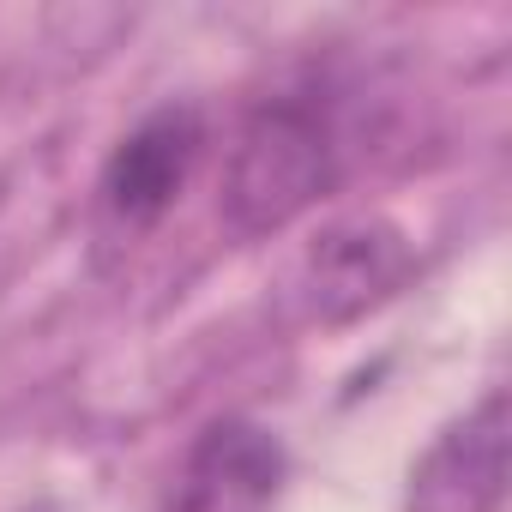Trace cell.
Masks as SVG:
<instances>
[{"instance_id": "obj_5", "label": "cell", "mask_w": 512, "mask_h": 512, "mask_svg": "<svg viewBox=\"0 0 512 512\" xmlns=\"http://www.w3.org/2000/svg\"><path fill=\"white\" fill-rule=\"evenodd\" d=\"M278 476H284V452L266 428L217 422V428H205V440L187 464L181 512H260L278 494Z\"/></svg>"}, {"instance_id": "obj_1", "label": "cell", "mask_w": 512, "mask_h": 512, "mask_svg": "<svg viewBox=\"0 0 512 512\" xmlns=\"http://www.w3.org/2000/svg\"><path fill=\"white\" fill-rule=\"evenodd\" d=\"M338 181V133L314 91L266 97L235 133L223 175V217L235 235H272L296 223Z\"/></svg>"}, {"instance_id": "obj_4", "label": "cell", "mask_w": 512, "mask_h": 512, "mask_svg": "<svg viewBox=\"0 0 512 512\" xmlns=\"http://www.w3.org/2000/svg\"><path fill=\"white\" fill-rule=\"evenodd\" d=\"M506 494V398L488 392L410 476V512H494Z\"/></svg>"}, {"instance_id": "obj_3", "label": "cell", "mask_w": 512, "mask_h": 512, "mask_svg": "<svg viewBox=\"0 0 512 512\" xmlns=\"http://www.w3.org/2000/svg\"><path fill=\"white\" fill-rule=\"evenodd\" d=\"M416 266L410 241L380 223V217H356L320 235V247L308 253V308L320 320H356L368 308H380Z\"/></svg>"}, {"instance_id": "obj_2", "label": "cell", "mask_w": 512, "mask_h": 512, "mask_svg": "<svg viewBox=\"0 0 512 512\" xmlns=\"http://www.w3.org/2000/svg\"><path fill=\"white\" fill-rule=\"evenodd\" d=\"M199 151H205V115L193 103H169V109L145 115L103 163V181H97L103 217L121 235L163 223L169 205L181 199V187L193 181Z\"/></svg>"}]
</instances>
